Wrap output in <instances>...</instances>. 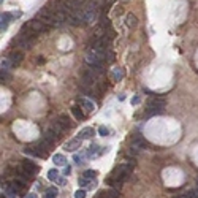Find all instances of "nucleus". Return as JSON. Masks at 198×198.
Returning <instances> with one entry per match:
<instances>
[{
  "mask_svg": "<svg viewBox=\"0 0 198 198\" xmlns=\"http://www.w3.org/2000/svg\"><path fill=\"white\" fill-rule=\"evenodd\" d=\"M133 165H135V163H133V162H128V160H125V162L119 163L114 169H112V173L108 176V179H106L108 185H111V188L119 187L122 182L125 181V177H127V176H128V173L131 171Z\"/></svg>",
  "mask_w": 198,
  "mask_h": 198,
  "instance_id": "obj_1",
  "label": "nucleus"
},
{
  "mask_svg": "<svg viewBox=\"0 0 198 198\" xmlns=\"http://www.w3.org/2000/svg\"><path fill=\"white\" fill-rule=\"evenodd\" d=\"M36 40V35L33 33H25V32H19V35L13 40V43L17 46V48H22V49H30L33 43Z\"/></svg>",
  "mask_w": 198,
  "mask_h": 198,
  "instance_id": "obj_2",
  "label": "nucleus"
},
{
  "mask_svg": "<svg viewBox=\"0 0 198 198\" xmlns=\"http://www.w3.org/2000/svg\"><path fill=\"white\" fill-rule=\"evenodd\" d=\"M165 109V100L160 97H150L146 103V111L149 114H160Z\"/></svg>",
  "mask_w": 198,
  "mask_h": 198,
  "instance_id": "obj_3",
  "label": "nucleus"
},
{
  "mask_svg": "<svg viewBox=\"0 0 198 198\" xmlns=\"http://www.w3.org/2000/svg\"><path fill=\"white\" fill-rule=\"evenodd\" d=\"M146 147H147V141H146L143 136L135 135L133 138H131V141H130V152H131V154H136L138 150L146 149Z\"/></svg>",
  "mask_w": 198,
  "mask_h": 198,
  "instance_id": "obj_4",
  "label": "nucleus"
},
{
  "mask_svg": "<svg viewBox=\"0 0 198 198\" xmlns=\"http://www.w3.org/2000/svg\"><path fill=\"white\" fill-rule=\"evenodd\" d=\"M48 150L49 149H46L41 143H36L35 146H32V147H27V149H24V152L25 154H29V155H33V157H48Z\"/></svg>",
  "mask_w": 198,
  "mask_h": 198,
  "instance_id": "obj_5",
  "label": "nucleus"
},
{
  "mask_svg": "<svg viewBox=\"0 0 198 198\" xmlns=\"http://www.w3.org/2000/svg\"><path fill=\"white\" fill-rule=\"evenodd\" d=\"M27 25H29V29H30L33 33H36V35H38V33H43V32H46V30L49 29V27L46 25L44 22H41L40 19H32L30 22H27Z\"/></svg>",
  "mask_w": 198,
  "mask_h": 198,
  "instance_id": "obj_6",
  "label": "nucleus"
},
{
  "mask_svg": "<svg viewBox=\"0 0 198 198\" xmlns=\"http://www.w3.org/2000/svg\"><path fill=\"white\" fill-rule=\"evenodd\" d=\"M81 144H82V139H81V138H71L70 141H67V143H65L63 149L68 150V152H74L76 149L81 147Z\"/></svg>",
  "mask_w": 198,
  "mask_h": 198,
  "instance_id": "obj_7",
  "label": "nucleus"
},
{
  "mask_svg": "<svg viewBox=\"0 0 198 198\" xmlns=\"http://www.w3.org/2000/svg\"><path fill=\"white\" fill-rule=\"evenodd\" d=\"M78 103H79V106L86 111V112H92L93 109H95V105L92 103V100H89V98H78Z\"/></svg>",
  "mask_w": 198,
  "mask_h": 198,
  "instance_id": "obj_8",
  "label": "nucleus"
},
{
  "mask_svg": "<svg viewBox=\"0 0 198 198\" xmlns=\"http://www.w3.org/2000/svg\"><path fill=\"white\" fill-rule=\"evenodd\" d=\"M22 59H24V54L21 52V51H13L11 54H10V57H8V60L11 62V65H19L21 62H22Z\"/></svg>",
  "mask_w": 198,
  "mask_h": 198,
  "instance_id": "obj_9",
  "label": "nucleus"
},
{
  "mask_svg": "<svg viewBox=\"0 0 198 198\" xmlns=\"http://www.w3.org/2000/svg\"><path fill=\"white\" fill-rule=\"evenodd\" d=\"M125 25L128 27V29H131V30H133L135 27L138 25V19H136V16H135L133 13L125 14Z\"/></svg>",
  "mask_w": 198,
  "mask_h": 198,
  "instance_id": "obj_10",
  "label": "nucleus"
},
{
  "mask_svg": "<svg viewBox=\"0 0 198 198\" xmlns=\"http://www.w3.org/2000/svg\"><path fill=\"white\" fill-rule=\"evenodd\" d=\"M93 135H95V130H93L92 127H84L79 131V136L78 138H81V139H90Z\"/></svg>",
  "mask_w": 198,
  "mask_h": 198,
  "instance_id": "obj_11",
  "label": "nucleus"
},
{
  "mask_svg": "<svg viewBox=\"0 0 198 198\" xmlns=\"http://www.w3.org/2000/svg\"><path fill=\"white\" fill-rule=\"evenodd\" d=\"M52 162H54V165H57V166H67V158H65L63 154H54Z\"/></svg>",
  "mask_w": 198,
  "mask_h": 198,
  "instance_id": "obj_12",
  "label": "nucleus"
},
{
  "mask_svg": "<svg viewBox=\"0 0 198 198\" xmlns=\"http://www.w3.org/2000/svg\"><path fill=\"white\" fill-rule=\"evenodd\" d=\"M57 122L62 125V127H65V130L67 128H70L71 127V122H70V117L67 116V114H60L59 117H57Z\"/></svg>",
  "mask_w": 198,
  "mask_h": 198,
  "instance_id": "obj_13",
  "label": "nucleus"
},
{
  "mask_svg": "<svg viewBox=\"0 0 198 198\" xmlns=\"http://www.w3.org/2000/svg\"><path fill=\"white\" fill-rule=\"evenodd\" d=\"M11 14L10 13H2V24H0V29H2V32L3 30H6V27H8V22L11 21Z\"/></svg>",
  "mask_w": 198,
  "mask_h": 198,
  "instance_id": "obj_14",
  "label": "nucleus"
},
{
  "mask_svg": "<svg viewBox=\"0 0 198 198\" xmlns=\"http://www.w3.org/2000/svg\"><path fill=\"white\" fill-rule=\"evenodd\" d=\"M122 78H124V70L119 68V67L112 68V79H114V81H120Z\"/></svg>",
  "mask_w": 198,
  "mask_h": 198,
  "instance_id": "obj_15",
  "label": "nucleus"
},
{
  "mask_svg": "<svg viewBox=\"0 0 198 198\" xmlns=\"http://www.w3.org/2000/svg\"><path fill=\"white\" fill-rule=\"evenodd\" d=\"M48 179L52 181V182H59V171H57V169H55V168L49 169V171H48Z\"/></svg>",
  "mask_w": 198,
  "mask_h": 198,
  "instance_id": "obj_16",
  "label": "nucleus"
},
{
  "mask_svg": "<svg viewBox=\"0 0 198 198\" xmlns=\"http://www.w3.org/2000/svg\"><path fill=\"white\" fill-rule=\"evenodd\" d=\"M81 109H82V108H78V106H73V108H71V112L74 114V117L79 119V120H82L84 117H86V114H84V112H82Z\"/></svg>",
  "mask_w": 198,
  "mask_h": 198,
  "instance_id": "obj_17",
  "label": "nucleus"
},
{
  "mask_svg": "<svg viewBox=\"0 0 198 198\" xmlns=\"http://www.w3.org/2000/svg\"><path fill=\"white\" fill-rule=\"evenodd\" d=\"M81 176L86 177V179H89V181H92V179L97 177V171H95V169H87V171H84Z\"/></svg>",
  "mask_w": 198,
  "mask_h": 198,
  "instance_id": "obj_18",
  "label": "nucleus"
},
{
  "mask_svg": "<svg viewBox=\"0 0 198 198\" xmlns=\"http://www.w3.org/2000/svg\"><path fill=\"white\" fill-rule=\"evenodd\" d=\"M51 128H52V130L55 131V133H57V135H59V136H60V135L63 133V131H65V127H62V125L59 124V122H57V120H55V122H54V124L51 125Z\"/></svg>",
  "mask_w": 198,
  "mask_h": 198,
  "instance_id": "obj_19",
  "label": "nucleus"
},
{
  "mask_svg": "<svg viewBox=\"0 0 198 198\" xmlns=\"http://www.w3.org/2000/svg\"><path fill=\"white\" fill-rule=\"evenodd\" d=\"M98 135H100V136H108V135H109V130H108L105 125H100V127H98Z\"/></svg>",
  "mask_w": 198,
  "mask_h": 198,
  "instance_id": "obj_20",
  "label": "nucleus"
},
{
  "mask_svg": "<svg viewBox=\"0 0 198 198\" xmlns=\"http://www.w3.org/2000/svg\"><path fill=\"white\" fill-rule=\"evenodd\" d=\"M84 155H87L86 152H82V154H74V157H73V160H74V163H82V158H84Z\"/></svg>",
  "mask_w": 198,
  "mask_h": 198,
  "instance_id": "obj_21",
  "label": "nucleus"
},
{
  "mask_svg": "<svg viewBox=\"0 0 198 198\" xmlns=\"http://www.w3.org/2000/svg\"><path fill=\"white\" fill-rule=\"evenodd\" d=\"M57 192H59L57 187H49V188H46V195H54V196H55V195H57Z\"/></svg>",
  "mask_w": 198,
  "mask_h": 198,
  "instance_id": "obj_22",
  "label": "nucleus"
},
{
  "mask_svg": "<svg viewBox=\"0 0 198 198\" xmlns=\"http://www.w3.org/2000/svg\"><path fill=\"white\" fill-rule=\"evenodd\" d=\"M74 198H86V190H82V188L76 190L74 192Z\"/></svg>",
  "mask_w": 198,
  "mask_h": 198,
  "instance_id": "obj_23",
  "label": "nucleus"
},
{
  "mask_svg": "<svg viewBox=\"0 0 198 198\" xmlns=\"http://www.w3.org/2000/svg\"><path fill=\"white\" fill-rule=\"evenodd\" d=\"M8 78H10L8 76V70H2V73H0V79H2V82H5Z\"/></svg>",
  "mask_w": 198,
  "mask_h": 198,
  "instance_id": "obj_24",
  "label": "nucleus"
},
{
  "mask_svg": "<svg viewBox=\"0 0 198 198\" xmlns=\"http://www.w3.org/2000/svg\"><path fill=\"white\" fill-rule=\"evenodd\" d=\"M196 196H198V193L193 192V190H190V192L187 193V198H196Z\"/></svg>",
  "mask_w": 198,
  "mask_h": 198,
  "instance_id": "obj_25",
  "label": "nucleus"
},
{
  "mask_svg": "<svg viewBox=\"0 0 198 198\" xmlns=\"http://www.w3.org/2000/svg\"><path fill=\"white\" fill-rule=\"evenodd\" d=\"M141 101V98H139V95H135L133 97V100H131V103H133V105H138V103Z\"/></svg>",
  "mask_w": 198,
  "mask_h": 198,
  "instance_id": "obj_26",
  "label": "nucleus"
},
{
  "mask_svg": "<svg viewBox=\"0 0 198 198\" xmlns=\"http://www.w3.org/2000/svg\"><path fill=\"white\" fill-rule=\"evenodd\" d=\"M70 169H71L70 166H65V169H63V174H65V176H68V174H70Z\"/></svg>",
  "mask_w": 198,
  "mask_h": 198,
  "instance_id": "obj_27",
  "label": "nucleus"
},
{
  "mask_svg": "<svg viewBox=\"0 0 198 198\" xmlns=\"http://www.w3.org/2000/svg\"><path fill=\"white\" fill-rule=\"evenodd\" d=\"M44 198H55V196H54V195H46Z\"/></svg>",
  "mask_w": 198,
  "mask_h": 198,
  "instance_id": "obj_28",
  "label": "nucleus"
},
{
  "mask_svg": "<svg viewBox=\"0 0 198 198\" xmlns=\"http://www.w3.org/2000/svg\"><path fill=\"white\" fill-rule=\"evenodd\" d=\"M29 198H35V193H30V195H29Z\"/></svg>",
  "mask_w": 198,
  "mask_h": 198,
  "instance_id": "obj_29",
  "label": "nucleus"
},
{
  "mask_svg": "<svg viewBox=\"0 0 198 198\" xmlns=\"http://www.w3.org/2000/svg\"><path fill=\"white\" fill-rule=\"evenodd\" d=\"M120 2H122V3H127V2H130V0H120Z\"/></svg>",
  "mask_w": 198,
  "mask_h": 198,
  "instance_id": "obj_30",
  "label": "nucleus"
},
{
  "mask_svg": "<svg viewBox=\"0 0 198 198\" xmlns=\"http://www.w3.org/2000/svg\"><path fill=\"white\" fill-rule=\"evenodd\" d=\"M176 198H187V195H182V196H176Z\"/></svg>",
  "mask_w": 198,
  "mask_h": 198,
  "instance_id": "obj_31",
  "label": "nucleus"
}]
</instances>
